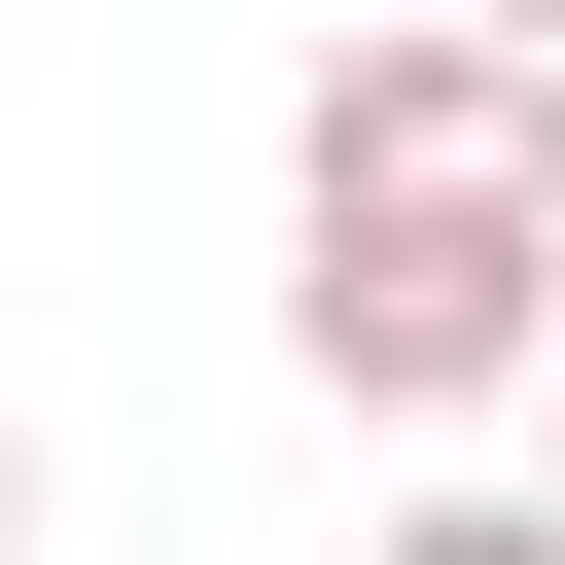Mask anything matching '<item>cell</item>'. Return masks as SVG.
I'll return each mask as SVG.
<instances>
[{"mask_svg":"<svg viewBox=\"0 0 565 565\" xmlns=\"http://www.w3.org/2000/svg\"><path fill=\"white\" fill-rule=\"evenodd\" d=\"M282 353H318L353 424H530V353H565V177H318Z\"/></svg>","mask_w":565,"mask_h":565,"instance_id":"obj_1","label":"cell"},{"mask_svg":"<svg viewBox=\"0 0 565 565\" xmlns=\"http://www.w3.org/2000/svg\"><path fill=\"white\" fill-rule=\"evenodd\" d=\"M282 177H565V71H530V35H459V0H388V35H318Z\"/></svg>","mask_w":565,"mask_h":565,"instance_id":"obj_2","label":"cell"},{"mask_svg":"<svg viewBox=\"0 0 565 565\" xmlns=\"http://www.w3.org/2000/svg\"><path fill=\"white\" fill-rule=\"evenodd\" d=\"M353 565H565V494H388Z\"/></svg>","mask_w":565,"mask_h":565,"instance_id":"obj_3","label":"cell"},{"mask_svg":"<svg viewBox=\"0 0 565 565\" xmlns=\"http://www.w3.org/2000/svg\"><path fill=\"white\" fill-rule=\"evenodd\" d=\"M530 494H565V353H530Z\"/></svg>","mask_w":565,"mask_h":565,"instance_id":"obj_4","label":"cell"},{"mask_svg":"<svg viewBox=\"0 0 565 565\" xmlns=\"http://www.w3.org/2000/svg\"><path fill=\"white\" fill-rule=\"evenodd\" d=\"M459 35H530V71H565V0H459Z\"/></svg>","mask_w":565,"mask_h":565,"instance_id":"obj_5","label":"cell"}]
</instances>
